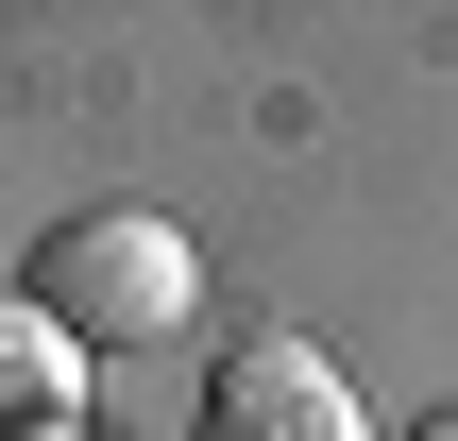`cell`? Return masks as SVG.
<instances>
[{"mask_svg": "<svg viewBox=\"0 0 458 441\" xmlns=\"http://www.w3.org/2000/svg\"><path fill=\"white\" fill-rule=\"evenodd\" d=\"M187 289H204V272H187V238H170L153 204H85V221H51L34 272H17V306H34L68 357H85V340H170Z\"/></svg>", "mask_w": 458, "mask_h": 441, "instance_id": "6da1fadb", "label": "cell"}, {"mask_svg": "<svg viewBox=\"0 0 458 441\" xmlns=\"http://www.w3.org/2000/svg\"><path fill=\"white\" fill-rule=\"evenodd\" d=\"M187 441H374V425H357V391H340L323 340H238L204 374V425Z\"/></svg>", "mask_w": 458, "mask_h": 441, "instance_id": "7a4b0ae2", "label": "cell"}, {"mask_svg": "<svg viewBox=\"0 0 458 441\" xmlns=\"http://www.w3.org/2000/svg\"><path fill=\"white\" fill-rule=\"evenodd\" d=\"M0 441H68V340L34 306H0Z\"/></svg>", "mask_w": 458, "mask_h": 441, "instance_id": "3957f363", "label": "cell"}, {"mask_svg": "<svg viewBox=\"0 0 458 441\" xmlns=\"http://www.w3.org/2000/svg\"><path fill=\"white\" fill-rule=\"evenodd\" d=\"M408 441H458V391H442V408H425V425H408Z\"/></svg>", "mask_w": 458, "mask_h": 441, "instance_id": "277c9868", "label": "cell"}]
</instances>
